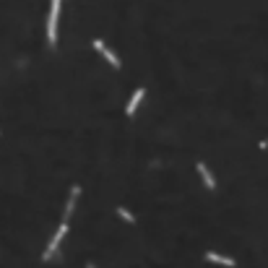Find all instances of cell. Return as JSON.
Instances as JSON below:
<instances>
[{
    "label": "cell",
    "mask_w": 268,
    "mask_h": 268,
    "mask_svg": "<svg viewBox=\"0 0 268 268\" xmlns=\"http://www.w3.org/2000/svg\"><path fill=\"white\" fill-rule=\"evenodd\" d=\"M86 268H97V266H94V263H86Z\"/></svg>",
    "instance_id": "10"
},
{
    "label": "cell",
    "mask_w": 268,
    "mask_h": 268,
    "mask_svg": "<svg viewBox=\"0 0 268 268\" xmlns=\"http://www.w3.org/2000/svg\"><path fill=\"white\" fill-rule=\"evenodd\" d=\"M78 198H81V188H78V185H73V188H71V195H68V203H65V211H63V221H68V219H71L73 216V211H76V203H78Z\"/></svg>",
    "instance_id": "4"
},
{
    "label": "cell",
    "mask_w": 268,
    "mask_h": 268,
    "mask_svg": "<svg viewBox=\"0 0 268 268\" xmlns=\"http://www.w3.org/2000/svg\"><path fill=\"white\" fill-rule=\"evenodd\" d=\"M118 214H120V219H125V221H128V224H133V221H135V216H133L131 211H128V208H118Z\"/></svg>",
    "instance_id": "8"
},
{
    "label": "cell",
    "mask_w": 268,
    "mask_h": 268,
    "mask_svg": "<svg viewBox=\"0 0 268 268\" xmlns=\"http://www.w3.org/2000/svg\"><path fill=\"white\" fill-rule=\"evenodd\" d=\"M143 97H146V89H135L133 91V97H131V102H128V107H125L128 118H133V115H135V110H138V104L143 102Z\"/></svg>",
    "instance_id": "6"
},
{
    "label": "cell",
    "mask_w": 268,
    "mask_h": 268,
    "mask_svg": "<svg viewBox=\"0 0 268 268\" xmlns=\"http://www.w3.org/2000/svg\"><path fill=\"white\" fill-rule=\"evenodd\" d=\"M60 3L63 0H50V16H47V42L55 47L57 42V18H60Z\"/></svg>",
    "instance_id": "2"
},
{
    "label": "cell",
    "mask_w": 268,
    "mask_h": 268,
    "mask_svg": "<svg viewBox=\"0 0 268 268\" xmlns=\"http://www.w3.org/2000/svg\"><path fill=\"white\" fill-rule=\"evenodd\" d=\"M261 148H268V138H266V141H261Z\"/></svg>",
    "instance_id": "9"
},
{
    "label": "cell",
    "mask_w": 268,
    "mask_h": 268,
    "mask_svg": "<svg viewBox=\"0 0 268 268\" xmlns=\"http://www.w3.org/2000/svg\"><path fill=\"white\" fill-rule=\"evenodd\" d=\"M65 235H68V221H63V224L57 227V232L52 235L50 245H47V248H44V253H42V261H52V258H55L57 250H60V245H63V240H65Z\"/></svg>",
    "instance_id": "1"
},
{
    "label": "cell",
    "mask_w": 268,
    "mask_h": 268,
    "mask_svg": "<svg viewBox=\"0 0 268 268\" xmlns=\"http://www.w3.org/2000/svg\"><path fill=\"white\" fill-rule=\"evenodd\" d=\"M91 44H94V50H97V52H99V55L104 57V60H110V65L115 68V71H118V68H120V57L115 55V52H112V50L107 47V44L102 42V39H94V42H91Z\"/></svg>",
    "instance_id": "3"
},
{
    "label": "cell",
    "mask_w": 268,
    "mask_h": 268,
    "mask_svg": "<svg viewBox=\"0 0 268 268\" xmlns=\"http://www.w3.org/2000/svg\"><path fill=\"white\" fill-rule=\"evenodd\" d=\"M206 261L208 263H216V266H224V268H235L237 266L235 258H227V255H219V253H211V250L206 253Z\"/></svg>",
    "instance_id": "7"
},
{
    "label": "cell",
    "mask_w": 268,
    "mask_h": 268,
    "mask_svg": "<svg viewBox=\"0 0 268 268\" xmlns=\"http://www.w3.org/2000/svg\"><path fill=\"white\" fill-rule=\"evenodd\" d=\"M195 169H198V174H201V180H203V185L208 190H216V180H214V174H211V169H208L203 161H198L195 164Z\"/></svg>",
    "instance_id": "5"
}]
</instances>
